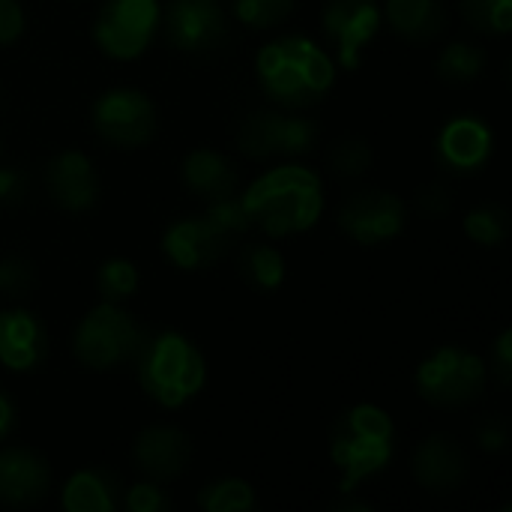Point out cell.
<instances>
[{"mask_svg":"<svg viewBox=\"0 0 512 512\" xmlns=\"http://www.w3.org/2000/svg\"><path fill=\"white\" fill-rule=\"evenodd\" d=\"M159 0H108L93 24L96 45L114 60H135L159 27Z\"/></svg>","mask_w":512,"mask_h":512,"instance_id":"8","label":"cell"},{"mask_svg":"<svg viewBox=\"0 0 512 512\" xmlns=\"http://www.w3.org/2000/svg\"><path fill=\"white\" fill-rule=\"evenodd\" d=\"M486 387V363L456 345L432 351L417 366V390L438 408H462L480 399Z\"/></svg>","mask_w":512,"mask_h":512,"instance_id":"6","label":"cell"},{"mask_svg":"<svg viewBox=\"0 0 512 512\" xmlns=\"http://www.w3.org/2000/svg\"><path fill=\"white\" fill-rule=\"evenodd\" d=\"M0 150H3V135H0Z\"/></svg>","mask_w":512,"mask_h":512,"instance_id":"39","label":"cell"},{"mask_svg":"<svg viewBox=\"0 0 512 512\" xmlns=\"http://www.w3.org/2000/svg\"><path fill=\"white\" fill-rule=\"evenodd\" d=\"M198 507L204 512H249L258 507V501H255V489L246 480L225 477L201 489Z\"/></svg>","mask_w":512,"mask_h":512,"instance_id":"25","label":"cell"},{"mask_svg":"<svg viewBox=\"0 0 512 512\" xmlns=\"http://www.w3.org/2000/svg\"><path fill=\"white\" fill-rule=\"evenodd\" d=\"M93 126L114 147H144L156 135V105L135 87H114L96 99Z\"/></svg>","mask_w":512,"mask_h":512,"instance_id":"9","label":"cell"},{"mask_svg":"<svg viewBox=\"0 0 512 512\" xmlns=\"http://www.w3.org/2000/svg\"><path fill=\"white\" fill-rule=\"evenodd\" d=\"M45 186L51 201L69 213H84L99 198V174L93 162L78 150H63L48 162Z\"/></svg>","mask_w":512,"mask_h":512,"instance_id":"14","label":"cell"},{"mask_svg":"<svg viewBox=\"0 0 512 512\" xmlns=\"http://www.w3.org/2000/svg\"><path fill=\"white\" fill-rule=\"evenodd\" d=\"M30 180L18 165H3L0 168V207H15L27 198Z\"/></svg>","mask_w":512,"mask_h":512,"instance_id":"33","label":"cell"},{"mask_svg":"<svg viewBox=\"0 0 512 512\" xmlns=\"http://www.w3.org/2000/svg\"><path fill=\"white\" fill-rule=\"evenodd\" d=\"M258 81L282 108H309L324 99L336 81V66L327 51L309 36H279L258 51Z\"/></svg>","mask_w":512,"mask_h":512,"instance_id":"2","label":"cell"},{"mask_svg":"<svg viewBox=\"0 0 512 512\" xmlns=\"http://www.w3.org/2000/svg\"><path fill=\"white\" fill-rule=\"evenodd\" d=\"M507 438H510V426H507L504 417H486V420L477 426V441H480V447L489 450V453L504 450V447H507Z\"/></svg>","mask_w":512,"mask_h":512,"instance_id":"35","label":"cell"},{"mask_svg":"<svg viewBox=\"0 0 512 512\" xmlns=\"http://www.w3.org/2000/svg\"><path fill=\"white\" fill-rule=\"evenodd\" d=\"M384 15L390 27L411 42H429L447 27L444 0H387Z\"/></svg>","mask_w":512,"mask_h":512,"instance_id":"21","label":"cell"},{"mask_svg":"<svg viewBox=\"0 0 512 512\" xmlns=\"http://www.w3.org/2000/svg\"><path fill=\"white\" fill-rule=\"evenodd\" d=\"M417 204H420V210H426L429 216L447 213V210H450V192H447V186H441V183H426V186L420 189V195H417Z\"/></svg>","mask_w":512,"mask_h":512,"instance_id":"36","label":"cell"},{"mask_svg":"<svg viewBox=\"0 0 512 512\" xmlns=\"http://www.w3.org/2000/svg\"><path fill=\"white\" fill-rule=\"evenodd\" d=\"M465 231L474 243L480 246H498L507 240L510 234V216L504 207L498 204H480L474 210H468L465 216Z\"/></svg>","mask_w":512,"mask_h":512,"instance_id":"26","label":"cell"},{"mask_svg":"<svg viewBox=\"0 0 512 512\" xmlns=\"http://www.w3.org/2000/svg\"><path fill=\"white\" fill-rule=\"evenodd\" d=\"M126 510L129 512H165L171 504L165 492L156 483H138L126 492Z\"/></svg>","mask_w":512,"mask_h":512,"instance_id":"32","label":"cell"},{"mask_svg":"<svg viewBox=\"0 0 512 512\" xmlns=\"http://www.w3.org/2000/svg\"><path fill=\"white\" fill-rule=\"evenodd\" d=\"M36 282L33 264L21 255H6L0 258V291L9 297H27Z\"/></svg>","mask_w":512,"mask_h":512,"instance_id":"31","label":"cell"},{"mask_svg":"<svg viewBox=\"0 0 512 512\" xmlns=\"http://www.w3.org/2000/svg\"><path fill=\"white\" fill-rule=\"evenodd\" d=\"M318 144V123L300 114L252 111L237 129V147L252 159H300Z\"/></svg>","mask_w":512,"mask_h":512,"instance_id":"7","label":"cell"},{"mask_svg":"<svg viewBox=\"0 0 512 512\" xmlns=\"http://www.w3.org/2000/svg\"><path fill=\"white\" fill-rule=\"evenodd\" d=\"M291 9L294 0H234V15L255 30H270L282 24Z\"/></svg>","mask_w":512,"mask_h":512,"instance_id":"29","label":"cell"},{"mask_svg":"<svg viewBox=\"0 0 512 512\" xmlns=\"http://www.w3.org/2000/svg\"><path fill=\"white\" fill-rule=\"evenodd\" d=\"M330 168L342 180H357L372 168V147L360 138H345L330 153Z\"/></svg>","mask_w":512,"mask_h":512,"instance_id":"30","label":"cell"},{"mask_svg":"<svg viewBox=\"0 0 512 512\" xmlns=\"http://www.w3.org/2000/svg\"><path fill=\"white\" fill-rule=\"evenodd\" d=\"M492 366H495V375L501 378V384H510L512 381V333L504 330L495 342V351H492Z\"/></svg>","mask_w":512,"mask_h":512,"instance_id":"37","label":"cell"},{"mask_svg":"<svg viewBox=\"0 0 512 512\" xmlns=\"http://www.w3.org/2000/svg\"><path fill=\"white\" fill-rule=\"evenodd\" d=\"M165 36L189 54L213 51L228 36L225 9L219 0H171L165 9Z\"/></svg>","mask_w":512,"mask_h":512,"instance_id":"12","label":"cell"},{"mask_svg":"<svg viewBox=\"0 0 512 512\" xmlns=\"http://www.w3.org/2000/svg\"><path fill=\"white\" fill-rule=\"evenodd\" d=\"M51 486L48 462L24 447L0 450V504L30 507L45 498Z\"/></svg>","mask_w":512,"mask_h":512,"instance_id":"17","label":"cell"},{"mask_svg":"<svg viewBox=\"0 0 512 512\" xmlns=\"http://www.w3.org/2000/svg\"><path fill=\"white\" fill-rule=\"evenodd\" d=\"M231 246V240L213 225L207 213L201 216H186L174 222L162 234V252L165 258L180 267V270H204L219 261V255Z\"/></svg>","mask_w":512,"mask_h":512,"instance_id":"13","label":"cell"},{"mask_svg":"<svg viewBox=\"0 0 512 512\" xmlns=\"http://www.w3.org/2000/svg\"><path fill=\"white\" fill-rule=\"evenodd\" d=\"M48 336L42 321L27 309L0 312V363L12 372H30L42 363Z\"/></svg>","mask_w":512,"mask_h":512,"instance_id":"18","label":"cell"},{"mask_svg":"<svg viewBox=\"0 0 512 512\" xmlns=\"http://www.w3.org/2000/svg\"><path fill=\"white\" fill-rule=\"evenodd\" d=\"M240 201L252 225H261L273 237H288L303 234L318 222L324 210V186L312 168L282 162L261 174Z\"/></svg>","mask_w":512,"mask_h":512,"instance_id":"1","label":"cell"},{"mask_svg":"<svg viewBox=\"0 0 512 512\" xmlns=\"http://www.w3.org/2000/svg\"><path fill=\"white\" fill-rule=\"evenodd\" d=\"M192 456L189 438L174 426H150L132 444V459L144 477L153 483L174 480L186 471Z\"/></svg>","mask_w":512,"mask_h":512,"instance_id":"15","label":"cell"},{"mask_svg":"<svg viewBox=\"0 0 512 512\" xmlns=\"http://www.w3.org/2000/svg\"><path fill=\"white\" fill-rule=\"evenodd\" d=\"M408 219L405 201L384 189H363L339 210V228L360 246H381L402 234Z\"/></svg>","mask_w":512,"mask_h":512,"instance_id":"10","label":"cell"},{"mask_svg":"<svg viewBox=\"0 0 512 512\" xmlns=\"http://www.w3.org/2000/svg\"><path fill=\"white\" fill-rule=\"evenodd\" d=\"M138 381L144 393L162 408H183L207 381L204 354L183 333L165 330L138 351Z\"/></svg>","mask_w":512,"mask_h":512,"instance_id":"4","label":"cell"},{"mask_svg":"<svg viewBox=\"0 0 512 512\" xmlns=\"http://www.w3.org/2000/svg\"><path fill=\"white\" fill-rule=\"evenodd\" d=\"M180 174H183V183L192 195L204 198V201H216V198H225V195H234V186H237V171L234 165L210 150V147H201V150H192L183 165H180Z\"/></svg>","mask_w":512,"mask_h":512,"instance_id":"20","label":"cell"},{"mask_svg":"<svg viewBox=\"0 0 512 512\" xmlns=\"http://www.w3.org/2000/svg\"><path fill=\"white\" fill-rule=\"evenodd\" d=\"M60 501L66 512H114L117 510V486L105 471L84 468L66 480Z\"/></svg>","mask_w":512,"mask_h":512,"instance_id":"22","label":"cell"},{"mask_svg":"<svg viewBox=\"0 0 512 512\" xmlns=\"http://www.w3.org/2000/svg\"><path fill=\"white\" fill-rule=\"evenodd\" d=\"M12 420H15V411H12V402L0 393V441L9 435L12 429Z\"/></svg>","mask_w":512,"mask_h":512,"instance_id":"38","label":"cell"},{"mask_svg":"<svg viewBox=\"0 0 512 512\" xmlns=\"http://www.w3.org/2000/svg\"><path fill=\"white\" fill-rule=\"evenodd\" d=\"M96 288L105 303H123L138 291V267L126 258H108L96 273Z\"/></svg>","mask_w":512,"mask_h":512,"instance_id":"27","label":"cell"},{"mask_svg":"<svg viewBox=\"0 0 512 512\" xmlns=\"http://www.w3.org/2000/svg\"><path fill=\"white\" fill-rule=\"evenodd\" d=\"M462 15L480 33L504 36L512 27V0H459Z\"/></svg>","mask_w":512,"mask_h":512,"instance_id":"28","label":"cell"},{"mask_svg":"<svg viewBox=\"0 0 512 512\" xmlns=\"http://www.w3.org/2000/svg\"><path fill=\"white\" fill-rule=\"evenodd\" d=\"M24 33V9L18 0H0V45H12Z\"/></svg>","mask_w":512,"mask_h":512,"instance_id":"34","label":"cell"},{"mask_svg":"<svg viewBox=\"0 0 512 512\" xmlns=\"http://www.w3.org/2000/svg\"><path fill=\"white\" fill-rule=\"evenodd\" d=\"M384 12L378 0H327L321 24L345 69H357L366 45L378 36Z\"/></svg>","mask_w":512,"mask_h":512,"instance_id":"11","label":"cell"},{"mask_svg":"<svg viewBox=\"0 0 512 512\" xmlns=\"http://www.w3.org/2000/svg\"><path fill=\"white\" fill-rule=\"evenodd\" d=\"M438 159L459 174L477 171L489 162L492 147H495V135L489 129V123H483L480 117H453L450 123H444L441 135H438Z\"/></svg>","mask_w":512,"mask_h":512,"instance_id":"16","label":"cell"},{"mask_svg":"<svg viewBox=\"0 0 512 512\" xmlns=\"http://www.w3.org/2000/svg\"><path fill=\"white\" fill-rule=\"evenodd\" d=\"M396 429L384 408L354 405L339 417L330 438V459L339 471V489L351 495L363 480L378 477L393 459Z\"/></svg>","mask_w":512,"mask_h":512,"instance_id":"3","label":"cell"},{"mask_svg":"<svg viewBox=\"0 0 512 512\" xmlns=\"http://www.w3.org/2000/svg\"><path fill=\"white\" fill-rule=\"evenodd\" d=\"M141 345L144 336L135 318L126 309H120V303L105 300L81 318L72 339L75 360L93 372H108L129 363L132 357H138Z\"/></svg>","mask_w":512,"mask_h":512,"instance_id":"5","label":"cell"},{"mask_svg":"<svg viewBox=\"0 0 512 512\" xmlns=\"http://www.w3.org/2000/svg\"><path fill=\"white\" fill-rule=\"evenodd\" d=\"M486 66V51L471 42H450L438 57V75L447 84H471Z\"/></svg>","mask_w":512,"mask_h":512,"instance_id":"24","label":"cell"},{"mask_svg":"<svg viewBox=\"0 0 512 512\" xmlns=\"http://www.w3.org/2000/svg\"><path fill=\"white\" fill-rule=\"evenodd\" d=\"M240 273L258 291H276L285 282V258L264 243H252L240 252Z\"/></svg>","mask_w":512,"mask_h":512,"instance_id":"23","label":"cell"},{"mask_svg":"<svg viewBox=\"0 0 512 512\" xmlns=\"http://www.w3.org/2000/svg\"><path fill=\"white\" fill-rule=\"evenodd\" d=\"M468 477V456L450 435L426 438L414 453V480L429 492H453Z\"/></svg>","mask_w":512,"mask_h":512,"instance_id":"19","label":"cell"}]
</instances>
